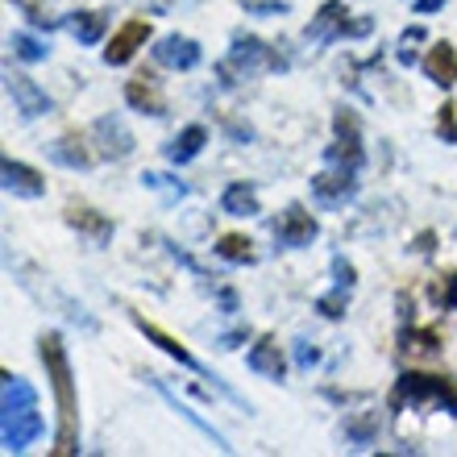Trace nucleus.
Segmentation results:
<instances>
[{"label":"nucleus","mask_w":457,"mask_h":457,"mask_svg":"<svg viewBox=\"0 0 457 457\" xmlns=\"http://www.w3.org/2000/svg\"><path fill=\"white\" fill-rule=\"evenodd\" d=\"M200 59H204L200 42L183 34H170L154 46V62L158 67H170V71H192V67H200Z\"/></svg>","instance_id":"11"},{"label":"nucleus","mask_w":457,"mask_h":457,"mask_svg":"<svg viewBox=\"0 0 457 457\" xmlns=\"http://www.w3.org/2000/svg\"><path fill=\"white\" fill-rule=\"evenodd\" d=\"M133 325H137V333H142L145 341H154V345L162 349L167 358H175V361H179V366H187V370H195V374H204V378H208V370H204V366H200V361H195L192 353H187V349L179 345V341L170 337V333H162V328H158V325H150V320H145V316H137V312H133Z\"/></svg>","instance_id":"17"},{"label":"nucleus","mask_w":457,"mask_h":457,"mask_svg":"<svg viewBox=\"0 0 457 457\" xmlns=\"http://www.w3.org/2000/svg\"><path fill=\"white\" fill-rule=\"evenodd\" d=\"M308 42H337V37H366L370 34V17H349L341 0H325L320 12L308 21Z\"/></svg>","instance_id":"4"},{"label":"nucleus","mask_w":457,"mask_h":457,"mask_svg":"<svg viewBox=\"0 0 457 457\" xmlns=\"http://www.w3.org/2000/svg\"><path fill=\"white\" fill-rule=\"evenodd\" d=\"M283 67H287V59L275 46H266L262 37H253V34H237L233 37V50H228V62H220V79L233 84L228 79L233 71L258 75V71H283Z\"/></svg>","instance_id":"3"},{"label":"nucleus","mask_w":457,"mask_h":457,"mask_svg":"<svg viewBox=\"0 0 457 457\" xmlns=\"http://www.w3.org/2000/svg\"><path fill=\"white\" fill-rule=\"evenodd\" d=\"M333 278H337V287H345V291H353V283H358V270H353V262L349 258H333Z\"/></svg>","instance_id":"32"},{"label":"nucleus","mask_w":457,"mask_h":457,"mask_svg":"<svg viewBox=\"0 0 457 457\" xmlns=\"http://www.w3.org/2000/svg\"><path fill=\"white\" fill-rule=\"evenodd\" d=\"M217 253L225 258V262H233V266H253V262H258V253H253V241L241 237V233H225V237L217 241Z\"/></svg>","instance_id":"25"},{"label":"nucleus","mask_w":457,"mask_h":457,"mask_svg":"<svg viewBox=\"0 0 457 457\" xmlns=\"http://www.w3.org/2000/svg\"><path fill=\"white\" fill-rule=\"evenodd\" d=\"M4 87H9V96H12V104H17L21 117H42V112H50V96L29 79V75L4 71Z\"/></svg>","instance_id":"12"},{"label":"nucleus","mask_w":457,"mask_h":457,"mask_svg":"<svg viewBox=\"0 0 457 457\" xmlns=\"http://www.w3.org/2000/svg\"><path fill=\"white\" fill-rule=\"evenodd\" d=\"M125 100H129L137 112H150V117H167V96L158 87L154 75H133L125 84Z\"/></svg>","instance_id":"16"},{"label":"nucleus","mask_w":457,"mask_h":457,"mask_svg":"<svg viewBox=\"0 0 457 457\" xmlns=\"http://www.w3.org/2000/svg\"><path fill=\"white\" fill-rule=\"evenodd\" d=\"M9 50L17 54L21 62H42L50 54L46 42H37L34 34H25V29H17V34H9Z\"/></svg>","instance_id":"27"},{"label":"nucleus","mask_w":457,"mask_h":457,"mask_svg":"<svg viewBox=\"0 0 457 457\" xmlns=\"http://www.w3.org/2000/svg\"><path fill=\"white\" fill-rule=\"evenodd\" d=\"M142 183H145V187H154V192H162V200H170V204L187 195V183L170 179V175H162V170H145V175H142Z\"/></svg>","instance_id":"28"},{"label":"nucleus","mask_w":457,"mask_h":457,"mask_svg":"<svg viewBox=\"0 0 457 457\" xmlns=\"http://www.w3.org/2000/svg\"><path fill=\"white\" fill-rule=\"evenodd\" d=\"M12 4H21V9H25V17H29V21H34V25H42L46 34H50V29H54V21H50L46 12H42V4H37V0H12Z\"/></svg>","instance_id":"34"},{"label":"nucleus","mask_w":457,"mask_h":457,"mask_svg":"<svg viewBox=\"0 0 457 457\" xmlns=\"http://www.w3.org/2000/svg\"><path fill=\"white\" fill-rule=\"evenodd\" d=\"M67 225H71L79 237L92 241V245H109L112 233H117V225H112L104 212H96V208H87V204H71V208H67Z\"/></svg>","instance_id":"14"},{"label":"nucleus","mask_w":457,"mask_h":457,"mask_svg":"<svg viewBox=\"0 0 457 457\" xmlns=\"http://www.w3.org/2000/svg\"><path fill=\"white\" fill-rule=\"evenodd\" d=\"M245 366H250L253 374H262V378H270V383H278L283 374H287V361H283V349H278V341L266 333V337H258L250 345V353H245Z\"/></svg>","instance_id":"15"},{"label":"nucleus","mask_w":457,"mask_h":457,"mask_svg":"<svg viewBox=\"0 0 457 457\" xmlns=\"http://www.w3.org/2000/svg\"><path fill=\"white\" fill-rule=\"evenodd\" d=\"M345 308H349V291L345 287L328 291V295H320V300H316V312L325 316V320H341V316H345Z\"/></svg>","instance_id":"29"},{"label":"nucleus","mask_w":457,"mask_h":457,"mask_svg":"<svg viewBox=\"0 0 457 457\" xmlns=\"http://www.w3.org/2000/svg\"><path fill=\"white\" fill-rule=\"evenodd\" d=\"M92 137H96L100 145V158H109V162H120V158H129L133 154V133L125 129V120L120 117H96V125H92Z\"/></svg>","instance_id":"9"},{"label":"nucleus","mask_w":457,"mask_h":457,"mask_svg":"<svg viewBox=\"0 0 457 457\" xmlns=\"http://www.w3.org/2000/svg\"><path fill=\"white\" fill-rule=\"evenodd\" d=\"M42 366H46L50 391L59 403V433H54V457H71L79 453V403H75V378H71V358L62 345L59 333H42L37 341Z\"/></svg>","instance_id":"1"},{"label":"nucleus","mask_w":457,"mask_h":457,"mask_svg":"<svg viewBox=\"0 0 457 457\" xmlns=\"http://www.w3.org/2000/svg\"><path fill=\"white\" fill-rule=\"evenodd\" d=\"M270 228H275V241H278V245H287V250H303V245H312V241L320 237L316 217H312V212H303L300 204L283 208V212H278V220Z\"/></svg>","instance_id":"7"},{"label":"nucleus","mask_w":457,"mask_h":457,"mask_svg":"<svg viewBox=\"0 0 457 457\" xmlns=\"http://www.w3.org/2000/svg\"><path fill=\"white\" fill-rule=\"evenodd\" d=\"M436 133L445 142H457V109L453 104H441V117H436Z\"/></svg>","instance_id":"33"},{"label":"nucleus","mask_w":457,"mask_h":457,"mask_svg":"<svg viewBox=\"0 0 457 457\" xmlns=\"http://www.w3.org/2000/svg\"><path fill=\"white\" fill-rule=\"evenodd\" d=\"M358 170H320L312 175V200L320 208H345L353 195H358V179H353Z\"/></svg>","instance_id":"8"},{"label":"nucleus","mask_w":457,"mask_h":457,"mask_svg":"<svg viewBox=\"0 0 457 457\" xmlns=\"http://www.w3.org/2000/svg\"><path fill=\"white\" fill-rule=\"evenodd\" d=\"M145 37H150V21H142V17H129V21H125L117 34H112L109 46H104V62H109V67H125V62H129L133 54L145 46Z\"/></svg>","instance_id":"10"},{"label":"nucleus","mask_w":457,"mask_h":457,"mask_svg":"<svg viewBox=\"0 0 457 457\" xmlns=\"http://www.w3.org/2000/svg\"><path fill=\"white\" fill-rule=\"evenodd\" d=\"M433 300L441 308H457V275H445V283H433Z\"/></svg>","instance_id":"31"},{"label":"nucleus","mask_w":457,"mask_h":457,"mask_svg":"<svg viewBox=\"0 0 457 457\" xmlns=\"http://www.w3.org/2000/svg\"><path fill=\"white\" fill-rule=\"evenodd\" d=\"M433 250H436V233H420V237H416V253H424V258H428Z\"/></svg>","instance_id":"37"},{"label":"nucleus","mask_w":457,"mask_h":457,"mask_svg":"<svg viewBox=\"0 0 457 457\" xmlns=\"http://www.w3.org/2000/svg\"><path fill=\"white\" fill-rule=\"evenodd\" d=\"M109 29V12L100 9H84V12H71V34L84 42V46H96L100 37Z\"/></svg>","instance_id":"24"},{"label":"nucleus","mask_w":457,"mask_h":457,"mask_svg":"<svg viewBox=\"0 0 457 457\" xmlns=\"http://www.w3.org/2000/svg\"><path fill=\"white\" fill-rule=\"evenodd\" d=\"M0 179H4V192L21 195V200H37V195H46V179H42L34 167L17 162V158H4V162H0Z\"/></svg>","instance_id":"13"},{"label":"nucleus","mask_w":457,"mask_h":457,"mask_svg":"<svg viewBox=\"0 0 457 457\" xmlns=\"http://www.w3.org/2000/svg\"><path fill=\"white\" fill-rule=\"evenodd\" d=\"M399 353H408V358H436L441 353V333L436 328H403L399 333Z\"/></svg>","instance_id":"20"},{"label":"nucleus","mask_w":457,"mask_h":457,"mask_svg":"<svg viewBox=\"0 0 457 457\" xmlns=\"http://www.w3.org/2000/svg\"><path fill=\"white\" fill-rule=\"evenodd\" d=\"M424 75L441 87H453L457 84V50L449 46V42H436V46L428 50V59H424Z\"/></svg>","instance_id":"19"},{"label":"nucleus","mask_w":457,"mask_h":457,"mask_svg":"<svg viewBox=\"0 0 457 457\" xmlns=\"http://www.w3.org/2000/svg\"><path fill=\"white\" fill-rule=\"evenodd\" d=\"M220 308H225V312H237V291L233 287L220 291Z\"/></svg>","instance_id":"38"},{"label":"nucleus","mask_w":457,"mask_h":457,"mask_svg":"<svg viewBox=\"0 0 457 457\" xmlns=\"http://www.w3.org/2000/svg\"><path fill=\"white\" fill-rule=\"evenodd\" d=\"M241 9L253 17H283V12H291V4L287 0H241Z\"/></svg>","instance_id":"30"},{"label":"nucleus","mask_w":457,"mask_h":457,"mask_svg":"<svg viewBox=\"0 0 457 457\" xmlns=\"http://www.w3.org/2000/svg\"><path fill=\"white\" fill-rule=\"evenodd\" d=\"M445 408L457 416V378L453 374H424V370H403L386 395V408Z\"/></svg>","instance_id":"2"},{"label":"nucleus","mask_w":457,"mask_h":457,"mask_svg":"<svg viewBox=\"0 0 457 457\" xmlns=\"http://www.w3.org/2000/svg\"><path fill=\"white\" fill-rule=\"evenodd\" d=\"M374 436H378V411H358V416H349L345 420V441H353V445H370Z\"/></svg>","instance_id":"26"},{"label":"nucleus","mask_w":457,"mask_h":457,"mask_svg":"<svg viewBox=\"0 0 457 457\" xmlns=\"http://www.w3.org/2000/svg\"><path fill=\"white\" fill-rule=\"evenodd\" d=\"M445 0H416V12H436Z\"/></svg>","instance_id":"39"},{"label":"nucleus","mask_w":457,"mask_h":457,"mask_svg":"<svg viewBox=\"0 0 457 457\" xmlns=\"http://www.w3.org/2000/svg\"><path fill=\"white\" fill-rule=\"evenodd\" d=\"M316 361H320V349L308 345V341H295V366H300V370H312Z\"/></svg>","instance_id":"35"},{"label":"nucleus","mask_w":457,"mask_h":457,"mask_svg":"<svg viewBox=\"0 0 457 457\" xmlns=\"http://www.w3.org/2000/svg\"><path fill=\"white\" fill-rule=\"evenodd\" d=\"M220 208L228 217H258V187L253 183H228L220 195Z\"/></svg>","instance_id":"21"},{"label":"nucleus","mask_w":457,"mask_h":457,"mask_svg":"<svg viewBox=\"0 0 457 457\" xmlns=\"http://www.w3.org/2000/svg\"><path fill=\"white\" fill-rule=\"evenodd\" d=\"M42 411L34 408H4L0 411V445L4 453H25V449L34 445L37 436H42Z\"/></svg>","instance_id":"5"},{"label":"nucleus","mask_w":457,"mask_h":457,"mask_svg":"<svg viewBox=\"0 0 457 457\" xmlns=\"http://www.w3.org/2000/svg\"><path fill=\"white\" fill-rule=\"evenodd\" d=\"M333 129H337V142L325 150V158L333 162V167H345V170H358L361 167V137H358V117L349 109H341L337 117H333Z\"/></svg>","instance_id":"6"},{"label":"nucleus","mask_w":457,"mask_h":457,"mask_svg":"<svg viewBox=\"0 0 457 457\" xmlns=\"http://www.w3.org/2000/svg\"><path fill=\"white\" fill-rule=\"evenodd\" d=\"M245 337H250V328H233V333H225V337H220V349H237Z\"/></svg>","instance_id":"36"},{"label":"nucleus","mask_w":457,"mask_h":457,"mask_svg":"<svg viewBox=\"0 0 457 457\" xmlns=\"http://www.w3.org/2000/svg\"><path fill=\"white\" fill-rule=\"evenodd\" d=\"M34 403H37L34 386L25 383L21 374L4 370V378H0V411H4V408H34Z\"/></svg>","instance_id":"23"},{"label":"nucleus","mask_w":457,"mask_h":457,"mask_svg":"<svg viewBox=\"0 0 457 457\" xmlns=\"http://www.w3.org/2000/svg\"><path fill=\"white\" fill-rule=\"evenodd\" d=\"M411 42H424V29H420V25H411L408 34H403V46H411Z\"/></svg>","instance_id":"40"},{"label":"nucleus","mask_w":457,"mask_h":457,"mask_svg":"<svg viewBox=\"0 0 457 457\" xmlns=\"http://www.w3.org/2000/svg\"><path fill=\"white\" fill-rule=\"evenodd\" d=\"M204 142H208V129H204V125H187V129H183L179 137L167 145V158L175 162V167H183V162H192V158L204 150Z\"/></svg>","instance_id":"22"},{"label":"nucleus","mask_w":457,"mask_h":457,"mask_svg":"<svg viewBox=\"0 0 457 457\" xmlns=\"http://www.w3.org/2000/svg\"><path fill=\"white\" fill-rule=\"evenodd\" d=\"M50 158H54L59 167H71V170H87V167H92V150H87L84 133H62L59 142L50 145Z\"/></svg>","instance_id":"18"}]
</instances>
